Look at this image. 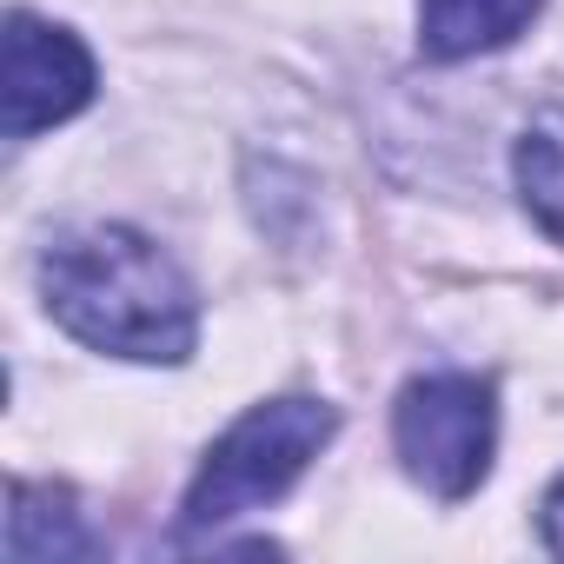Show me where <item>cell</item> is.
<instances>
[{"instance_id":"6da1fadb","label":"cell","mask_w":564,"mask_h":564,"mask_svg":"<svg viewBox=\"0 0 564 564\" xmlns=\"http://www.w3.org/2000/svg\"><path fill=\"white\" fill-rule=\"evenodd\" d=\"M41 300L54 326L113 359L180 366L199 339L193 279L133 226H67L41 252Z\"/></svg>"},{"instance_id":"7a4b0ae2","label":"cell","mask_w":564,"mask_h":564,"mask_svg":"<svg viewBox=\"0 0 564 564\" xmlns=\"http://www.w3.org/2000/svg\"><path fill=\"white\" fill-rule=\"evenodd\" d=\"M333 432H339V412L326 399H265V405H252L246 419H232L213 438L206 465L193 471L180 524L186 531H219V524L272 505V498H286L306 478V465L333 445Z\"/></svg>"},{"instance_id":"3957f363","label":"cell","mask_w":564,"mask_h":564,"mask_svg":"<svg viewBox=\"0 0 564 564\" xmlns=\"http://www.w3.org/2000/svg\"><path fill=\"white\" fill-rule=\"evenodd\" d=\"M392 445L432 498H471L498 452V392L478 372H425L399 392Z\"/></svg>"},{"instance_id":"277c9868","label":"cell","mask_w":564,"mask_h":564,"mask_svg":"<svg viewBox=\"0 0 564 564\" xmlns=\"http://www.w3.org/2000/svg\"><path fill=\"white\" fill-rule=\"evenodd\" d=\"M100 74L74 28H54L28 8L8 14V67H0V127L8 140H34L61 120H74L94 100Z\"/></svg>"},{"instance_id":"5b68a950","label":"cell","mask_w":564,"mask_h":564,"mask_svg":"<svg viewBox=\"0 0 564 564\" xmlns=\"http://www.w3.org/2000/svg\"><path fill=\"white\" fill-rule=\"evenodd\" d=\"M544 0H419V47L425 61H471L511 47Z\"/></svg>"},{"instance_id":"8992f818","label":"cell","mask_w":564,"mask_h":564,"mask_svg":"<svg viewBox=\"0 0 564 564\" xmlns=\"http://www.w3.org/2000/svg\"><path fill=\"white\" fill-rule=\"evenodd\" d=\"M8 557L14 564H47V557H100V538L87 511H74V491L61 485H14L8 498Z\"/></svg>"},{"instance_id":"52a82bcc","label":"cell","mask_w":564,"mask_h":564,"mask_svg":"<svg viewBox=\"0 0 564 564\" xmlns=\"http://www.w3.org/2000/svg\"><path fill=\"white\" fill-rule=\"evenodd\" d=\"M511 173H518L524 213L564 246V107L531 113V127L518 133V153H511Z\"/></svg>"},{"instance_id":"ba28073f","label":"cell","mask_w":564,"mask_h":564,"mask_svg":"<svg viewBox=\"0 0 564 564\" xmlns=\"http://www.w3.org/2000/svg\"><path fill=\"white\" fill-rule=\"evenodd\" d=\"M538 531H544V551L564 557V478L544 491V511H538Z\"/></svg>"}]
</instances>
